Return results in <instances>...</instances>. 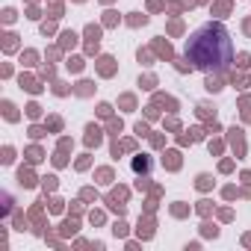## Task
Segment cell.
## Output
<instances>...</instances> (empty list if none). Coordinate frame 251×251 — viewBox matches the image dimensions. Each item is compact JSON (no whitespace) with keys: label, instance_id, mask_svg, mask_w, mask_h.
Masks as SVG:
<instances>
[{"label":"cell","instance_id":"cell-1","mask_svg":"<svg viewBox=\"0 0 251 251\" xmlns=\"http://www.w3.org/2000/svg\"><path fill=\"white\" fill-rule=\"evenodd\" d=\"M183 53L192 62V68L204 74H219V71H227L233 62V39L225 24L207 21L186 39Z\"/></svg>","mask_w":251,"mask_h":251}]
</instances>
